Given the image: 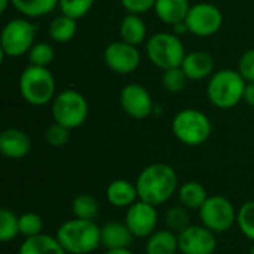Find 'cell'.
<instances>
[{"label": "cell", "instance_id": "obj_1", "mask_svg": "<svg viewBox=\"0 0 254 254\" xmlns=\"http://www.w3.org/2000/svg\"><path fill=\"white\" fill-rule=\"evenodd\" d=\"M135 186L140 201L159 207L177 193L179 177L171 165L155 162L140 171Z\"/></svg>", "mask_w": 254, "mask_h": 254}, {"label": "cell", "instance_id": "obj_2", "mask_svg": "<svg viewBox=\"0 0 254 254\" xmlns=\"http://www.w3.org/2000/svg\"><path fill=\"white\" fill-rule=\"evenodd\" d=\"M55 237L67 254H91L101 247V226L91 220H65Z\"/></svg>", "mask_w": 254, "mask_h": 254}, {"label": "cell", "instance_id": "obj_3", "mask_svg": "<svg viewBox=\"0 0 254 254\" xmlns=\"http://www.w3.org/2000/svg\"><path fill=\"white\" fill-rule=\"evenodd\" d=\"M247 82L238 70L222 68L213 73L207 83L208 101L220 109L229 110L237 107L244 100Z\"/></svg>", "mask_w": 254, "mask_h": 254}, {"label": "cell", "instance_id": "obj_4", "mask_svg": "<svg viewBox=\"0 0 254 254\" xmlns=\"http://www.w3.org/2000/svg\"><path fill=\"white\" fill-rule=\"evenodd\" d=\"M18 89L22 100L36 107L52 103V100L58 94L55 77L49 71V68L33 64L27 65L21 71L18 79Z\"/></svg>", "mask_w": 254, "mask_h": 254}, {"label": "cell", "instance_id": "obj_5", "mask_svg": "<svg viewBox=\"0 0 254 254\" xmlns=\"http://www.w3.org/2000/svg\"><path fill=\"white\" fill-rule=\"evenodd\" d=\"M171 131L185 146L196 147L211 137L213 124L204 112L196 109H183L173 118Z\"/></svg>", "mask_w": 254, "mask_h": 254}, {"label": "cell", "instance_id": "obj_6", "mask_svg": "<svg viewBox=\"0 0 254 254\" xmlns=\"http://www.w3.org/2000/svg\"><path fill=\"white\" fill-rule=\"evenodd\" d=\"M146 55L153 65L164 71L168 68L182 67L186 57V49L177 34L159 31L146 40Z\"/></svg>", "mask_w": 254, "mask_h": 254}, {"label": "cell", "instance_id": "obj_7", "mask_svg": "<svg viewBox=\"0 0 254 254\" xmlns=\"http://www.w3.org/2000/svg\"><path fill=\"white\" fill-rule=\"evenodd\" d=\"M54 122L76 129L85 124L89 115V104L85 95L76 89H64L55 95L51 103Z\"/></svg>", "mask_w": 254, "mask_h": 254}, {"label": "cell", "instance_id": "obj_8", "mask_svg": "<svg viewBox=\"0 0 254 254\" xmlns=\"http://www.w3.org/2000/svg\"><path fill=\"white\" fill-rule=\"evenodd\" d=\"M37 27L28 18H13L7 21L0 34V51L3 57H22L36 43Z\"/></svg>", "mask_w": 254, "mask_h": 254}, {"label": "cell", "instance_id": "obj_9", "mask_svg": "<svg viewBox=\"0 0 254 254\" xmlns=\"http://www.w3.org/2000/svg\"><path fill=\"white\" fill-rule=\"evenodd\" d=\"M201 225L214 234H225L237 223L238 211L234 204L222 195L208 196L205 204L198 210Z\"/></svg>", "mask_w": 254, "mask_h": 254}, {"label": "cell", "instance_id": "obj_10", "mask_svg": "<svg viewBox=\"0 0 254 254\" xmlns=\"http://www.w3.org/2000/svg\"><path fill=\"white\" fill-rule=\"evenodd\" d=\"M189 33L198 37L214 36L223 25V13L213 3L192 4L185 19Z\"/></svg>", "mask_w": 254, "mask_h": 254}, {"label": "cell", "instance_id": "obj_11", "mask_svg": "<svg viewBox=\"0 0 254 254\" xmlns=\"http://www.w3.org/2000/svg\"><path fill=\"white\" fill-rule=\"evenodd\" d=\"M103 60L113 73L131 74L140 67L141 54L137 46L124 40H116L106 46L103 52Z\"/></svg>", "mask_w": 254, "mask_h": 254}, {"label": "cell", "instance_id": "obj_12", "mask_svg": "<svg viewBox=\"0 0 254 254\" xmlns=\"http://www.w3.org/2000/svg\"><path fill=\"white\" fill-rule=\"evenodd\" d=\"M158 220L159 216L156 207L140 199L127 208L124 219L125 225L135 238H149L153 232H156Z\"/></svg>", "mask_w": 254, "mask_h": 254}, {"label": "cell", "instance_id": "obj_13", "mask_svg": "<svg viewBox=\"0 0 254 254\" xmlns=\"http://www.w3.org/2000/svg\"><path fill=\"white\" fill-rule=\"evenodd\" d=\"M122 110L132 119L141 121L153 113L155 104L150 92L140 83H128L119 94Z\"/></svg>", "mask_w": 254, "mask_h": 254}, {"label": "cell", "instance_id": "obj_14", "mask_svg": "<svg viewBox=\"0 0 254 254\" xmlns=\"http://www.w3.org/2000/svg\"><path fill=\"white\" fill-rule=\"evenodd\" d=\"M217 234L204 225H190L179 234V252L182 254H214Z\"/></svg>", "mask_w": 254, "mask_h": 254}, {"label": "cell", "instance_id": "obj_15", "mask_svg": "<svg viewBox=\"0 0 254 254\" xmlns=\"http://www.w3.org/2000/svg\"><path fill=\"white\" fill-rule=\"evenodd\" d=\"M31 150V138L19 128H6L0 134V152L7 159H22Z\"/></svg>", "mask_w": 254, "mask_h": 254}, {"label": "cell", "instance_id": "obj_16", "mask_svg": "<svg viewBox=\"0 0 254 254\" xmlns=\"http://www.w3.org/2000/svg\"><path fill=\"white\" fill-rule=\"evenodd\" d=\"M214 57L205 51H193L190 54H186L182 63V68L189 80H202L211 77L214 73Z\"/></svg>", "mask_w": 254, "mask_h": 254}, {"label": "cell", "instance_id": "obj_17", "mask_svg": "<svg viewBox=\"0 0 254 254\" xmlns=\"http://www.w3.org/2000/svg\"><path fill=\"white\" fill-rule=\"evenodd\" d=\"M135 237L131 234L125 222H107L101 226V247L106 250L129 249Z\"/></svg>", "mask_w": 254, "mask_h": 254}, {"label": "cell", "instance_id": "obj_18", "mask_svg": "<svg viewBox=\"0 0 254 254\" xmlns=\"http://www.w3.org/2000/svg\"><path fill=\"white\" fill-rule=\"evenodd\" d=\"M106 196L109 204L116 208H128L138 201V192L135 183H131L129 180L125 179L113 180L106 189Z\"/></svg>", "mask_w": 254, "mask_h": 254}, {"label": "cell", "instance_id": "obj_19", "mask_svg": "<svg viewBox=\"0 0 254 254\" xmlns=\"http://www.w3.org/2000/svg\"><path fill=\"white\" fill-rule=\"evenodd\" d=\"M190 3L189 0H156L153 7L156 16L168 25H176L183 22L189 13Z\"/></svg>", "mask_w": 254, "mask_h": 254}, {"label": "cell", "instance_id": "obj_20", "mask_svg": "<svg viewBox=\"0 0 254 254\" xmlns=\"http://www.w3.org/2000/svg\"><path fill=\"white\" fill-rule=\"evenodd\" d=\"M121 40L131 43L134 46H140L147 39V27L143 21L141 15L127 13L119 25Z\"/></svg>", "mask_w": 254, "mask_h": 254}, {"label": "cell", "instance_id": "obj_21", "mask_svg": "<svg viewBox=\"0 0 254 254\" xmlns=\"http://www.w3.org/2000/svg\"><path fill=\"white\" fill-rule=\"evenodd\" d=\"M18 254H67L57 237L40 234L33 238H25L19 246Z\"/></svg>", "mask_w": 254, "mask_h": 254}, {"label": "cell", "instance_id": "obj_22", "mask_svg": "<svg viewBox=\"0 0 254 254\" xmlns=\"http://www.w3.org/2000/svg\"><path fill=\"white\" fill-rule=\"evenodd\" d=\"M144 252L146 254H177L179 235L170 229L156 231L147 238Z\"/></svg>", "mask_w": 254, "mask_h": 254}, {"label": "cell", "instance_id": "obj_23", "mask_svg": "<svg viewBox=\"0 0 254 254\" xmlns=\"http://www.w3.org/2000/svg\"><path fill=\"white\" fill-rule=\"evenodd\" d=\"M179 202L180 205H183L185 208H188L189 211L192 210H199L205 201L208 199V193L207 189L199 183V182H186L183 183L179 190Z\"/></svg>", "mask_w": 254, "mask_h": 254}, {"label": "cell", "instance_id": "obj_24", "mask_svg": "<svg viewBox=\"0 0 254 254\" xmlns=\"http://www.w3.org/2000/svg\"><path fill=\"white\" fill-rule=\"evenodd\" d=\"M76 31H77V19L64 13H60L58 16H55L51 21L49 28H48L49 37L57 43L70 42L76 36Z\"/></svg>", "mask_w": 254, "mask_h": 254}, {"label": "cell", "instance_id": "obj_25", "mask_svg": "<svg viewBox=\"0 0 254 254\" xmlns=\"http://www.w3.org/2000/svg\"><path fill=\"white\" fill-rule=\"evenodd\" d=\"M10 3L25 18H42L54 12L60 0H10Z\"/></svg>", "mask_w": 254, "mask_h": 254}, {"label": "cell", "instance_id": "obj_26", "mask_svg": "<svg viewBox=\"0 0 254 254\" xmlns=\"http://www.w3.org/2000/svg\"><path fill=\"white\" fill-rule=\"evenodd\" d=\"M71 211L76 219L95 222L100 214V204L91 193H79L71 201Z\"/></svg>", "mask_w": 254, "mask_h": 254}, {"label": "cell", "instance_id": "obj_27", "mask_svg": "<svg viewBox=\"0 0 254 254\" xmlns=\"http://www.w3.org/2000/svg\"><path fill=\"white\" fill-rule=\"evenodd\" d=\"M165 225L167 229L173 231L174 234H180L183 232L186 228L190 226V216H189V210L185 208L183 205H173L167 210L165 213Z\"/></svg>", "mask_w": 254, "mask_h": 254}, {"label": "cell", "instance_id": "obj_28", "mask_svg": "<svg viewBox=\"0 0 254 254\" xmlns=\"http://www.w3.org/2000/svg\"><path fill=\"white\" fill-rule=\"evenodd\" d=\"M19 235V216L9 208L0 210V241L9 243Z\"/></svg>", "mask_w": 254, "mask_h": 254}, {"label": "cell", "instance_id": "obj_29", "mask_svg": "<svg viewBox=\"0 0 254 254\" xmlns=\"http://www.w3.org/2000/svg\"><path fill=\"white\" fill-rule=\"evenodd\" d=\"M161 82H162L164 89H167L171 94H179L186 88L189 77L186 76L182 67H174V68L164 70Z\"/></svg>", "mask_w": 254, "mask_h": 254}, {"label": "cell", "instance_id": "obj_30", "mask_svg": "<svg viewBox=\"0 0 254 254\" xmlns=\"http://www.w3.org/2000/svg\"><path fill=\"white\" fill-rule=\"evenodd\" d=\"M54 58H55L54 46L48 42H36L28 52L30 64L39 65V67H49Z\"/></svg>", "mask_w": 254, "mask_h": 254}, {"label": "cell", "instance_id": "obj_31", "mask_svg": "<svg viewBox=\"0 0 254 254\" xmlns=\"http://www.w3.org/2000/svg\"><path fill=\"white\" fill-rule=\"evenodd\" d=\"M43 234V220L37 213L27 211L19 216V235L24 238H33Z\"/></svg>", "mask_w": 254, "mask_h": 254}, {"label": "cell", "instance_id": "obj_32", "mask_svg": "<svg viewBox=\"0 0 254 254\" xmlns=\"http://www.w3.org/2000/svg\"><path fill=\"white\" fill-rule=\"evenodd\" d=\"M237 223L243 235L254 243V201H247L240 207Z\"/></svg>", "mask_w": 254, "mask_h": 254}, {"label": "cell", "instance_id": "obj_33", "mask_svg": "<svg viewBox=\"0 0 254 254\" xmlns=\"http://www.w3.org/2000/svg\"><path fill=\"white\" fill-rule=\"evenodd\" d=\"M45 141L52 146V147H64L68 144L70 141V137H71V129H68L67 127H63L57 122H54L52 125H49L46 129H45Z\"/></svg>", "mask_w": 254, "mask_h": 254}, {"label": "cell", "instance_id": "obj_34", "mask_svg": "<svg viewBox=\"0 0 254 254\" xmlns=\"http://www.w3.org/2000/svg\"><path fill=\"white\" fill-rule=\"evenodd\" d=\"M95 0H60L58 7L61 13L68 15L74 19L83 18L94 6Z\"/></svg>", "mask_w": 254, "mask_h": 254}, {"label": "cell", "instance_id": "obj_35", "mask_svg": "<svg viewBox=\"0 0 254 254\" xmlns=\"http://www.w3.org/2000/svg\"><path fill=\"white\" fill-rule=\"evenodd\" d=\"M238 71L246 79V82H254V48L247 49L238 63Z\"/></svg>", "mask_w": 254, "mask_h": 254}, {"label": "cell", "instance_id": "obj_36", "mask_svg": "<svg viewBox=\"0 0 254 254\" xmlns=\"http://www.w3.org/2000/svg\"><path fill=\"white\" fill-rule=\"evenodd\" d=\"M121 3L128 13L143 15L155 7L156 0H121Z\"/></svg>", "mask_w": 254, "mask_h": 254}, {"label": "cell", "instance_id": "obj_37", "mask_svg": "<svg viewBox=\"0 0 254 254\" xmlns=\"http://www.w3.org/2000/svg\"><path fill=\"white\" fill-rule=\"evenodd\" d=\"M244 101L254 107V82H249L246 86V92H244Z\"/></svg>", "mask_w": 254, "mask_h": 254}, {"label": "cell", "instance_id": "obj_38", "mask_svg": "<svg viewBox=\"0 0 254 254\" xmlns=\"http://www.w3.org/2000/svg\"><path fill=\"white\" fill-rule=\"evenodd\" d=\"M173 33H174V34H177V36L180 37V36H183V34L189 33V28H188L186 22L183 21V22H179V24L173 25Z\"/></svg>", "mask_w": 254, "mask_h": 254}, {"label": "cell", "instance_id": "obj_39", "mask_svg": "<svg viewBox=\"0 0 254 254\" xmlns=\"http://www.w3.org/2000/svg\"><path fill=\"white\" fill-rule=\"evenodd\" d=\"M104 254H134L129 249H119V250H106Z\"/></svg>", "mask_w": 254, "mask_h": 254}, {"label": "cell", "instance_id": "obj_40", "mask_svg": "<svg viewBox=\"0 0 254 254\" xmlns=\"http://www.w3.org/2000/svg\"><path fill=\"white\" fill-rule=\"evenodd\" d=\"M9 6H12L10 0H0V12L1 13H6V10H7Z\"/></svg>", "mask_w": 254, "mask_h": 254}, {"label": "cell", "instance_id": "obj_41", "mask_svg": "<svg viewBox=\"0 0 254 254\" xmlns=\"http://www.w3.org/2000/svg\"><path fill=\"white\" fill-rule=\"evenodd\" d=\"M249 254H254V243H253V246L250 247V252H249Z\"/></svg>", "mask_w": 254, "mask_h": 254}]
</instances>
